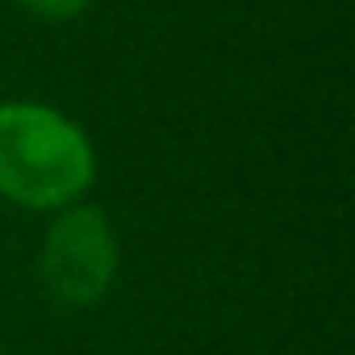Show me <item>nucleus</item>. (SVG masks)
I'll return each instance as SVG.
<instances>
[{
	"label": "nucleus",
	"instance_id": "1",
	"mask_svg": "<svg viewBox=\"0 0 355 355\" xmlns=\"http://www.w3.org/2000/svg\"><path fill=\"white\" fill-rule=\"evenodd\" d=\"M96 175L76 121L46 105H0V197L26 209L71 205Z\"/></svg>",
	"mask_w": 355,
	"mask_h": 355
},
{
	"label": "nucleus",
	"instance_id": "2",
	"mask_svg": "<svg viewBox=\"0 0 355 355\" xmlns=\"http://www.w3.org/2000/svg\"><path fill=\"white\" fill-rule=\"evenodd\" d=\"M117 272V243L96 205H76L55 218L42 243L46 293L63 305H92L105 297Z\"/></svg>",
	"mask_w": 355,
	"mask_h": 355
},
{
	"label": "nucleus",
	"instance_id": "3",
	"mask_svg": "<svg viewBox=\"0 0 355 355\" xmlns=\"http://www.w3.org/2000/svg\"><path fill=\"white\" fill-rule=\"evenodd\" d=\"M17 5H26L30 13L46 17V21H67V17L88 9V0H17Z\"/></svg>",
	"mask_w": 355,
	"mask_h": 355
}]
</instances>
